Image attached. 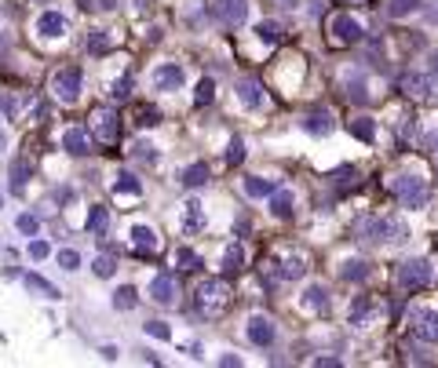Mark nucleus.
I'll use <instances>...</instances> for the list:
<instances>
[{
    "mask_svg": "<svg viewBox=\"0 0 438 368\" xmlns=\"http://www.w3.org/2000/svg\"><path fill=\"white\" fill-rule=\"evenodd\" d=\"M358 240H373V245H398V240L409 237L405 222L394 219V216H369L358 222Z\"/></svg>",
    "mask_w": 438,
    "mask_h": 368,
    "instance_id": "1",
    "label": "nucleus"
},
{
    "mask_svg": "<svg viewBox=\"0 0 438 368\" xmlns=\"http://www.w3.org/2000/svg\"><path fill=\"white\" fill-rule=\"evenodd\" d=\"M391 193H394V201H398L402 208H423L431 201V190H428V182H423L420 175H394Z\"/></svg>",
    "mask_w": 438,
    "mask_h": 368,
    "instance_id": "2",
    "label": "nucleus"
},
{
    "mask_svg": "<svg viewBox=\"0 0 438 368\" xmlns=\"http://www.w3.org/2000/svg\"><path fill=\"white\" fill-rule=\"evenodd\" d=\"M81 80H84L81 66H62L59 73L51 77L55 98H59V103H77V98H81Z\"/></svg>",
    "mask_w": 438,
    "mask_h": 368,
    "instance_id": "3",
    "label": "nucleus"
},
{
    "mask_svg": "<svg viewBox=\"0 0 438 368\" xmlns=\"http://www.w3.org/2000/svg\"><path fill=\"white\" fill-rule=\"evenodd\" d=\"M227 295H230V288L223 285L219 277H212V281H201L197 285V292H194V303L205 310V314H216L219 306H227Z\"/></svg>",
    "mask_w": 438,
    "mask_h": 368,
    "instance_id": "4",
    "label": "nucleus"
},
{
    "mask_svg": "<svg viewBox=\"0 0 438 368\" xmlns=\"http://www.w3.org/2000/svg\"><path fill=\"white\" fill-rule=\"evenodd\" d=\"M431 263L428 259H409L398 266V274H394V281H398V288L402 292H413V288H423L431 281Z\"/></svg>",
    "mask_w": 438,
    "mask_h": 368,
    "instance_id": "5",
    "label": "nucleus"
},
{
    "mask_svg": "<svg viewBox=\"0 0 438 368\" xmlns=\"http://www.w3.org/2000/svg\"><path fill=\"white\" fill-rule=\"evenodd\" d=\"M402 91L413 98H435L438 95V77L428 73V69H409L402 73Z\"/></svg>",
    "mask_w": 438,
    "mask_h": 368,
    "instance_id": "6",
    "label": "nucleus"
},
{
    "mask_svg": "<svg viewBox=\"0 0 438 368\" xmlns=\"http://www.w3.org/2000/svg\"><path fill=\"white\" fill-rule=\"evenodd\" d=\"M249 0H212V19L219 26H242L249 19Z\"/></svg>",
    "mask_w": 438,
    "mask_h": 368,
    "instance_id": "7",
    "label": "nucleus"
},
{
    "mask_svg": "<svg viewBox=\"0 0 438 368\" xmlns=\"http://www.w3.org/2000/svg\"><path fill=\"white\" fill-rule=\"evenodd\" d=\"M362 37H365L362 22L351 19V15H336L329 22V40H332V44H358Z\"/></svg>",
    "mask_w": 438,
    "mask_h": 368,
    "instance_id": "8",
    "label": "nucleus"
},
{
    "mask_svg": "<svg viewBox=\"0 0 438 368\" xmlns=\"http://www.w3.org/2000/svg\"><path fill=\"white\" fill-rule=\"evenodd\" d=\"M92 132L103 139L106 146H114V143H117V135H121V121H117V113H114V109H95V113H92Z\"/></svg>",
    "mask_w": 438,
    "mask_h": 368,
    "instance_id": "9",
    "label": "nucleus"
},
{
    "mask_svg": "<svg viewBox=\"0 0 438 368\" xmlns=\"http://www.w3.org/2000/svg\"><path fill=\"white\" fill-rule=\"evenodd\" d=\"M274 335H278V328L267 317H260V314H252L249 321H245V339L252 347H271L274 343Z\"/></svg>",
    "mask_w": 438,
    "mask_h": 368,
    "instance_id": "10",
    "label": "nucleus"
},
{
    "mask_svg": "<svg viewBox=\"0 0 438 368\" xmlns=\"http://www.w3.org/2000/svg\"><path fill=\"white\" fill-rule=\"evenodd\" d=\"M413 335L420 343H438V314L435 310H413Z\"/></svg>",
    "mask_w": 438,
    "mask_h": 368,
    "instance_id": "11",
    "label": "nucleus"
},
{
    "mask_svg": "<svg viewBox=\"0 0 438 368\" xmlns=\"http://www.w3.org/2000/svg\"><path fill=\"white\" fill-rule=\"evenodd\" d=\"M62 150L69 153V157H88L92 153V135L84 128H66L62 132Z\"/></svg>",
    "mask_w": 438,
    "mask_h": 368,
    "instance_id": "12",
    "label": "nucleus"
},
{
    "mask_svg": "<svg viewBox=\"0 0 438 368\" xmlns=\"http://www.w3.org/2000/svg\"><path fill=\"white\" fill-rule=\"evenodd\" d=\"M150 299L161 303V306H172L176 303V277L172 274H158L150 281Z\"/></svg>",
    "mask_w": 438,
    "mask_h": 368,
    "instance_id": "13",
    "label": "nucleus"
},
{
    "mask_svg": "<svg viewBox=\"0 0 438 368\" xmlns=\"http://www.w3.org/2000/svg\"><path fill=\"white\" fill-rule=\"evenodd\" d=\"M183 80H187V77H183V69L176 62H165L158 73H153V88H158V91H179Z\"/></svg>",
    "mask_w": 438,
    "mask_h": 368,
    "instance_id": "14",
    "label": "nucleus"
},
{
    "mask_svg": "<svg viewBox=\"0 0 438 368\" xmlns=\"http://www.w3.org/2000/svg\"><path fill=\"white\" fill-rule=\"evenodd\" d=\"M303 128H307L310 135H329V132H332V113L325 109V106L307 109V113H303Z\"/></svg>",
    "mask_w": 438,
    "mask_h": 368,
    "instance_id": "15",
    "label": "nucleus"
},
{
    "mask_svg": "<svg viewBox=\"0 0 438 368\" xmlns=\"http://www.w3.org/2000/svg\"><path fill=\"white\" fill-rule=\"evenodd\" d=\"M344 88L351 103H365L369 98V84H365V69H347L344 73Z\"/></svg>",
    "mask_w": 438,
    "mask_h": 368,
    "instance_id": "16",
    "label": "nucleus"
},
{
    "mask_svg": "<svg viewBox=\"0 0 438 368\" xmlns=\"http://www.w3.org/2000/svg\"><path fill=\"white\" fill-rule=\"evenodd\" d=\"M237 103H242L245 109H256L263 103V88H260L256 77H242V80H237Z\"/></svg>",
    "mask_w": 438,
    "mask_h": 368,
    "instance_id": "17",
    "label": "nucleus"
},
{
    "mask_svg": "<svg viewBox=\"0 0 438 368\" xmlns=\"http://www.w3.org/2000/svg\"><path fill=\"white\" fill-rule=\"evenodd\" d=\"M37 33L48 37V40H59V37H66V19L59 11H44V15L37 19Z\"/></svg>",
    "mask_w": 438,
    "mask_h": 368,
    "instance_id": "18",
    "label": "nucleus"
},
{
    "mask_svg": "<svg viewBox=\"0 0 438 368\" xmlns=\"http://www.w3.org/2000/svg\"><path fill=\"white\" fill-rule=\"evenodd\" d=\"M208 179H212V172H208V164H205V161H194V164L183 168V186H187V190H201V186H208Z\"/></svg>",
    "mask_w": 438,
    "mask_h": 368,
    "instance_id": "19",
    "label": "nucleus"
},
{
    "mask_svg": "<svg viewBox=\"0 0 438 368\" xmlns=\"http://www.w3.org/2000/svg\"><path fill=\"white\" fill-rule=\"evenodd\" d=\"M369 274H373V263H369V259H347V263L340 266V277H344V281H355V285L369 281Z\"/></svg>",
    "mask_w": 438,
    "mask_h": 368,
    "instance_id": "20",
    "label": "nucleus"
},
{
    "mask_svg": "<svg viewBox=\"0 0 438 368\" xmlns=\"http://www.w3.org/2000/svg\"><path fill=\"white\" fill-rule=\"evenodd\" d=\"M128 245L139 248V252H153V248H158V234H153L150 226L139 222V226H132V230H128Z\"/></svg>",
    "mask_w": 438,
    "mask_h": 368,
    "instance_id": "21",
    "label": "nucleus"
},
{
    "mask_svg": "<svg viewBox=\"0 0 438 368\" xmlns=\"http://www.w3.org/2000/svg\"><path fill=\"white\" fill-rule=\"evenodd\" d=\"M242 190H245V197H252V201H260V197H271L278 186L271 179H263V175H249L245 182H242Z\"/></svg>",
    "mask_w": 438,
    "mask_h": 368,
    "instance_id": "22",
    "label": "nucleus"
},
{
    "mask_svg": "<svg viewBox=\"0 0 438 368\" xmlns=\"http://www.w3.org/2000/svg\"><path fill=\"white\" fill-rule=\"evenodd\" d=\"M292 204H296L292 190H274V193H271V216H274V219H289V216H292Z\"/></svg>",
    "mask_w": 438,
    "mask_h": 368,
    "instance_id": "23",
    "label": "nucleus"
},
{
    "mask_svg": "<svg viewBox=\"0 0 438 368\" xmlns=\"http://www.w3.org/2000/svg\"><path fill=\"white\" fill-rule=\"evenodd\" d=\"M26 288L37 292V295H44V299H62V292L51 285V281H44L40 274H26Z\"/></svg>",
    "mask_w": 438,
    "mask_h": 368,
    "instance_id": "24",
    "label": "nucleus"
},
{
    "mask_svg": "<svg viewBox=\"0 0 438 368\" xmlns=\"http://www.w3.org/2000/svg\"><path fill=\"white\" fill-rule=\"evenodd\" d=\"M347 128H351L355 139H362V143H376V121L373 117H355Z\"/></svg>",
    "mask_w": 438,
    "mask_h": 368,
    "instance_id": "25",
    "label": "nucleus"
},
{
    "mask_svg": "<svg viewBox=\"0 0 438 368\" xmlns=\"http://www.w3.org/2000/svg\"><path fill=\"white\" fill-rule=\"evenodd\" d=\"M223 274H242V266H245V248L242 245H230L227 252H223Z\"/></svg>",
    "mask_w": 438,
    "mask_h": 368,
    "instance_id": "26",
    "label": "nucleus"
},
{
    "mask_svg": "<svg viewBox=\"0 0 438 368\" xmlns=\"http://www.w3.org/2000/svg\"><path fill=\"white\" fill-rule=\"evenodd\" d=\"M30 175H33V164L26 161V157L11 161V190H22L26 182H30Z\"/></svg>",
    "mask_w": 438,
    "mask_h": 368,
    "instance_id": "27",
    "label": "nucleus"
},
{
    "mask_svg": "<svg viewBox=\"0 0 438 368\" xmlns=\"http://www.w3.org/2000/svg\"><path fill=\"white\" fill-rule=\"evenodd\" d=\"M303 306H310V310H325V306H329V288H325V285H307V292H303Z\"/></svg>",
    "mask_w": 438,
    "mask_h": 368,
    "instance_id": "28",
    "label": "nucleus"
},
{
    "mask_svg": "<svg viewBox=\"0 0 438 368\" xmlns=\"http://www.w3.org/2000/svg\"><path fill=\"white\" fill-rule=\"evenodd\" d=\"M201 226H205L201 204H197V201H190V204H187V211H183V230H187V234H197Z\"/></svg>",
    "mask_w": 438,
    "mask_h": 368,
    "instance_id": "29",
    "label": "nucleus"
},
{
    "mask_svg": "<svg viewBox=\"0 0 438 368\" xmlns=\"http://www.w3.org/2000/svg\"><path fill=\"white\" fill-rule=\"evenodd\" d=\"M423 0H387V15L391 19H405V15H413V11H420Z\"/></svg>",
    "mask_w": 438,
    "mask_h": 368,
    "instance_id": "30",
    "label": "nucleus"
},
{
    "mask_svg": "<svg viewBox=\"0 0 438 368\" xmlns=\"http://www.w3.org/2000/svg\"><path fill=\"white\" fill-rule=\"evenodd\" d=\"M303 274H307V263L303 259H285V263L278 266V277L281 281H300Z\"/></svg>",
    "mask_w": 438,
    "mask_h": 368,
    "instance_id": "31",
    "label": "nucleus"
},
{
    "mask_svg": "<svg viewBox=\"0 0 438 368\" xmlns=\"http://www.w3.org/2000/svg\"><path fill=\"white\" fill-rule=\"evenodd\" d=\"M114 193H132V197H139V193H143V182H139L132 172H121L117 182H114Z\"/></svg>",
    "mask_w": 438,
    "mask_h": 368,
    "instance_id": "32",
    "label": "nucleus"
},
{
    "mask_svg": "<svg viewBox=\"0 0 438 368\" xmlns=\"http://www.w3.org/2000/svg\"><path fill=\"white\" fill-rule=\"evenodd\" d=\"M135 303H139V292L132 285H124V288L114 292V310H135Z\"/></svg>",
    "mask_w": 438,
    "mask_h": 368,
    "instance_id": "33",
    "label": "nucleus"
},
{
    "mask_svg": "<svg viewBox=\"0 0 438 368\" xmlns=\"http://www.w3.org/2000/svg\"><path fill=\"white\" fill-rule=\"evenodd\" d=\"M256 33H260V40H267V44H278V40H281V33H285V30H281L278 22H271V19H267V22H260V26H256Z\"/></svg>",
    "mask_w": 438,
    "mask_h": 368,
    "instance_id": "34",
    "label": "nucleus"
},
{
    "mask_svg": "<svg viewBox=\"0 0 438 368\" xmlns=\"http://www.w3.org/2000/svg\"><path fill=\"white\" fill-rule=\"evenodd\" d=\"M106 226H110V211H106L103 204H95V208H92V219H88V230H92V234H103Z\"/></svg>",
    "mask_w": 438,
    "mask_h": 368,
    "instance_id": "35",
    "label": "nucleus"
},
{
    "mask_svg": "<svg viewBox=\"0 0 438 368\" xmlns=\"http://www.w3.org/2000/svg\"><path fill=\"white\" fill-rule=\"evenodd\" d=\"M15 230H19V234H26V237H33V234L40 230V219L33 216V211H22V216L15 219Z\"/></svg>",
    "mask_w": 438,
    "mask_h": 368,
    "instance_id": "36",
    "label": "nucleus"
},
{
    "mask_svg": "<svg viewBox=\"0 0 438 368\" xmlns=\"http://www.w3.org/2000/svg\"><path fill=\"white\" fill-rule=\"evenodd\" d=\"M212 98H216V80H212V77H205L201 84H197V95H194V103H197V106H208Z\"/></svg>",
    "mask_w": 438,
    "mask_h": 368,
    "instance_id": "37",
    "label": "nucleus"
},
{
    "mask_svg": "<svg viewBox=\"0 0 438 368\" xmlns=\"http://www.w3.org/2000/svg\"><path fill=\"white\" fill-rule=\"evenodd\" d=\"M373 314V299H369V295H358V299H355V306H351V321H362V317H369Z\"/></svg>",
    "mask_w": 438,
    "mask_h": 368,
    "instance_id": "38",
    "label": "nucleus"
},
{
    "mask_svg": "<svg viewBox=\"0 0 438 368\" xmlns=\"http://www.w3.org/2000/svg\"><path fill=\"white\" fill-rule=\"evenodd\" d=\"M135 124H143V128H153V124H161V113L153 106H139L135 109Z\"/></svg>",
    "mask_w": 438,
    "mask_h": 368,
    "instance_id": "39",
    "label": "nucleus"
},
{
    "mask_svg": "<svg viewBox=\"0 0 438 368\" xmlns=\"http://www.w3.org/2000/svg\"><path fill=\"white\" fill-rule=\"evenodd\" d=\"M92 270H95V277H114L117 259H114V256H99V259L92 263Z\"/></svg>",
    "mask_w": 438,
    "mask_h": 368,
    "instance_id": "40",
    "label": "nucleus"
},
{
    "mask_svg": "<svg viewBox=\"0 0 438 368\" xmlns=\"http://www.w3.org/2000/svg\"><path fill=\"white\" fill-rule=\"evenodd\" d=\"M88 51H92V55H106V51H110V40H106L103 30H92V37H88Z\"/></svg>",
    "mask_w": 438,
    "mask_h": 368,
    "instance_id": "41",
    "label": "nucleus"
},
{
    "mask_svg": "<svg viewBox=\"0 0 438 368\" xmlns=\"http://www.w3.org/2000/svg\"><path fill=\"white\" fill-rule=\"evenodd\" d=\"M355 175H358V168L355 164H340L332 172V182H340V186H351V182H355Z\"/></svg>",
    "mask_w": 438,
    "mask_h": 368,
    "instance_id": "42",
    "label": "nucleus"
},
{
    "mask_svg": "<svg viewBox=\"0 0 438 368\" xmlns=\"http://www.w3.org/2000/svg\"><path fill=\"white\" fill-rule=\"evenodd\" d=\"M59 266H62V270H69V274H74L77 266H81V256H77L74 248H62V252H59Z\"/></svg>",
    "mask_w": 438,
    "mask_h": 368,
    "instance_id": "43",
    "label": "nucleus"
},
{
    "mask_svg": "<svg viewBox=\"0 0 438 368\" xmlns=\"http://www.w3.org/2000/svg\"><path fill=\"white\" fill-rule=\"evenodd\" d=\"M197 266H201V256L190 252V248H183L179 252V270H197Z\"/></svg>",
    "mask_w": 438,
    "mask_h": 368,
    "instance_id": "44",
    "label": "nucleus"
},
{
    "mask_svg": "<svg viewBox=\"0 0 438 368\" xmlns=\"http://www.w3.org/2000/svg\"><path fill=\"white\" fill-rule=\"evenodd\" d=\"M146 335H153V339H172V328H168L165 321H146Z\"/></svg>",
    "mask_w": 438,
    "mask_h": 368,
    "instance_id": "45",
    "label": "nucleus"
},
{
    "mask_svg": "<svg viewBox=\"0 0 438 368\" xmlns=\"http://www.w3.org/2000/svg\"><path fill=\"white\" fill-rule=\"evenodd\" d=\"M110 95H114V98H128V95H132V77H121V80H114V88H110Z\"/></svg>",
    "mask_w": 438,
    "mask_h": 368,
    "instance_id": "46",
    "label": "nucleus"
},
{
    "mask_svg": "<svg viewBox=\"0 0 438 368\" xmlns=\"http://www.w3.org/2000/svg\"><path fill=\"white\" fill-rule=\"evenodd\" d=\"M242 157H245V146H242V139H230V153H227V161H230V164H237Z\"/></svg>",
    "mask_w": 438,
    "mask_h": 368,
    "instance_id": "47",
    "label": "nucleus"
},
{
    "mask_svg": "<svg viewBox=\"0 0 438 368\" xmlns=\"http://www.w3.org/2000/svg\"><path fill=\"white\" fill-rule=\"evenodd\" d=\"M132 153H135L139 161H153V146H150V143H135Z\"/></svg>",
    "mask_w": 438,
    "mask_h": 368,
    "instance_id": "48",
    "label": "nucleus"
},
{
    "mask_svg": "<svg viewBox=\"0 0 438 368\" xmlns=\"http://www.w3.org/2000/svg\"><path fill=\"white\" fill-rule=\"evenodd\" d=\"M48 252H51L48 240H33V245H30V256H33V259H48Z\"/></svg>",
    "mask_w": 438,
    "mask_h": 368,
    "instance_id": "49",
    "label": "nucleus"
},
{
    "mask_svg": "<svg viewBox=\"0 0 438 368\" xmlns=\"http://www.w3.org/2000/svg\"><path fill=\"white\" fill-rule=\"evenodd\" d=\"M420 146L423 150H438V132H428V135L420 139Z\"/></svg>",
    "mask_w": 438,
    "mask_h": 368,
    "instance_id": "50",
    "label": "nucleus"
},
{
    "mask_svg": "<svg viewBox=\"0 0 438 368\" xmlns=\"http://www.w3.org/2000/svg\"><path fill=\"white\" fill-rule=\"evenodd\" d=\"M219 365H227V368H237V365H242V358H237V353H219Z\"/></svg>",
    "mask_w": 438,
    "mask_h": 368,
    "instance_id": "51",
    "label": "nucleus"
},
{
    "mask_svg": "<svg viewBox=\"0 0 438 368\" xmlns=\"http://www.w3.org/2000/svg\"><path fill=\"white\" fill-rule=\"evenodd\" d=\"M314 365H321V368H340V358H318Z\"/></svg>",
    "mask_w": 438,
    "mask_h": 368,
    "instance_id": "52",
    "label": "nucleus"
},
{
    "mask_svg": "<svg viewBox=\"0 0 438 368\" xmlns=\"http://www.w3.org/2000/svg\"><path fill=\"white\" fill-rule=\"evenodd\" d=\"M99 353H103V358H106V361H117V347H103V350H99Z\"/></svg>",
    "mask_w": 438,
    "mask_h": 368,
    "instance_id": "53",
    "label": "nucleus"
},
{
    "mask_svg": "<svg viewBox=\"0 0 438 368\" xmlns=\"http://www.w3.org/2000/svg\"><path fill=\"white\" fill-rule=\"evenodd\" d=\"M325 11V0H310V15H321Z\"/></svg>",
    "mask_w": 438,
    "mask_h": 368,
    "instance_id": "54",
    "label": "nucleus"
},
{
    "mask_svg": "<svg viewBox=\"0 0 438 368\" xmlns=\"http://www.w3.org/2000/svg\"><path fill=\"white\" fill-rule=\"evenodd\" d=\"M431 66H435V73H438V51L431 55Z\"/></svg>",
    "mask_w": 438,
    "mask_h": 368,
    "instance_id": "55",
    "label": "nucleus"
},
{
    "mask_svg": "<svg viewBox=\"0 0 438 368\" xmlns=\"http://www.w3.org/2000/svg\"><path fill=\"white\" fill-rule=\"evenodd\" d=\"M281 4H285V8H296V4H300V0H281Z\"/></svg>",
    "mask_w": 438,
    "mask_h": 368,
    "instance_id": "56",
    "label": "nucleus"
},
{
    "mask_svg": "<svg viewBox=\"0 0 438 368\" xmlns=\"http://www.w3.org/2000/svg\"><path fill=\"white\" fill-rule=\"evenodd\" d=\"M8 48V37H0V51H4Z\"/></svg>",
    "mask_w": 438,
    "mask_h": 368,
    "instance_id": "57",
    "label": "nucleus"
},
{
    "mask_svg": "<svg viewBox=\"0 0 438 368\" xmlns=\"http://www.w3.org/2000/svg\"><path fill=\"white\" fill-rule=\"evenodd\" d=\"M0 146H4V135H0Z\"/></svg>",
    "mask_w": 438,
    "mask_h": 368,
    "instance_id": "58",
    "label": "nucleus"
},
{
    "mask_svg": "<svg viewBox=\"0 0 438 368\" xmlns=\"http://www.w3.org/2000/svg\"><path fill=\"white\" fill-rule=\"evenodd\" d=\"M0 208H4V197H0Z\"/></svg>",
    "mask_w": 438,
    "mask_h": 368,
    "instance_id": "59",
    "label": "nucleus"
}]
</instances>
